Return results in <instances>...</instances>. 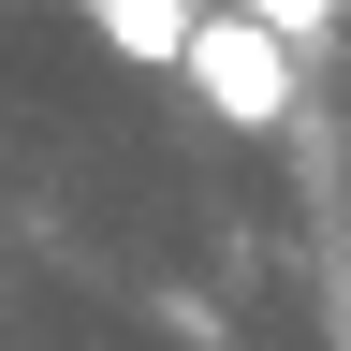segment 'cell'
<instances>
[{
	"instance_id": "obj_1",
	"label": "cell",
	"mask_w": 351,
	"mask_h": 351,
	"mask_svg": "<svg viewBox=\"0 0 351 351\" xmlns=\"http://www.w3.org/2000/svg\"><path fill=\"white\" fill-rule=\"evenodd\" d=\"M176 73H191V103H205L219 132H293V44H278V29H249L234 0H205V15H191Z\"/></svg>"
},
{
	"instance_id": "obj_2",
	"label": "cell",
	"mask_w": 351,
	"mask_h": 351,
	"mask_svg": "<svg viewBox=\"0 0 351 351\" xmlns=\"http://www.w3.org/2000/svg\"><path fill=\"white\" fill-rule=\"evenodd\" d=\"M88 29H103V59H132V73H176V44H191V15L205 0H73Z\"/></svg>"
},
{
	"instance_id": "obj_3",
	"label": "cell",
	"mask_w": 351,
	"mask_h": 351,
	"mask_svg": "<svg viewBox=\"0 0 351 351\" xmlns=\"http://www.w3.org/2000/svg\"><path fill=\"white\" fill-rule=\"evenodd\" d=\"M234 15H249V29H278V44H293V59H307V44H322V29L351 15V0H234Z\"/></svg>"
}]
</instances>
